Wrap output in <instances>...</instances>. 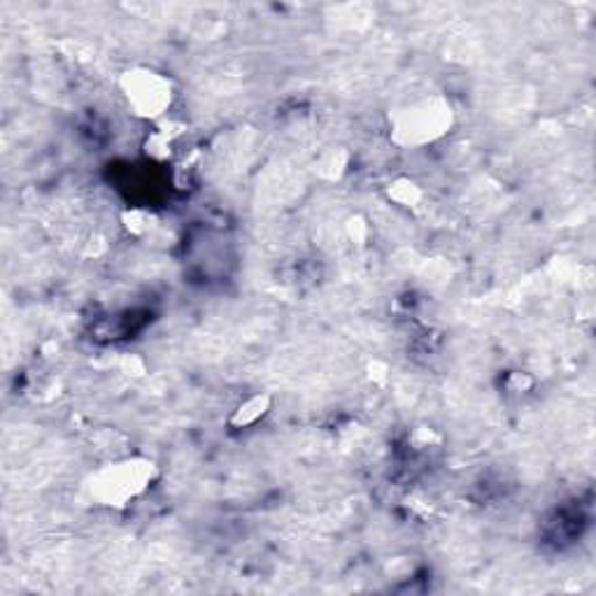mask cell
<instances>
[{
  "label": "cell",
  "mask_w": 596,
  "mask_h": 596,
  "mask_svg": "<svg viewBox=\"0 0 596 596\" xmlns=\"http://www.w3.org/2000/svg\"><path fill=\"white\" fill-rule=\"evenodd\" d=\"M270 411V398L268 396H249L247 401H243L241 406L233 411V417H231V424L238 429H247V427H254L259 419H264V415Z\"/></svg>",
  "instance_id": "obj_4"
},
{
  "label": "cell",
  "mask_w": 596,
  "mask_h": 596,
  "mask_svg": "<svg viewBox=\"0 0 596 596\" xmlns=\"http://www.w3.org/2000/svg\"><path fill=\"white\" fill-rule=\"evenodd\" d=\"M119 92L126 105H129V110L147 121L163 119L168 110L173 108L175 100L173 82H170L163 73L147 66H136L126 71L119 77Z\"/></svg>",
  "instance_id": "obj_3"
},
{
  "label": "cell",
  "mask_w": 596,
  "mask_h": 596,
  "mask_svg": "<svg viewBox=\"0 0 596 596\" xmlns=\"http://www.w3.org/2000/svg\"><path fill=\"white\" fill-rule=\"evenodd\" d=\"M155 464L142 457H126L100 466L89 480L92 497L110 508H124L142 497L155 480Z\"/></svg>",
  "instance_id": "obj_2"
},
{
  "label": "cell",
  "mask_w": 596,
  "mask_h": 596,
  "mask_svg": "<svg viewBox=\"0 0 596 596\" xmlns=\"http://www.w3.org/2000/svg\"><path fill=\"white\" fill-rule=\"evenodd\" d=\"M124 226H126V231L131 233V236L142 238V236H147V233H152L155 217H152V212H147V210H129L124 215Z\"/></svg>",
  "instance_id": "obj_6"
},
{
  "label": "cell",
  "mask_w": 596,
  "mask_h": 596,
  "mask_svg": "<svg viewBox=\"0 0 596 596\" xmlns=\"http://www.w3.org/2000/svg\"><path fill=\"white\" fill-rule=\"evenodd\" d=\"M455 113L440 96H427L403 105L392 117L390 134L398 147H424L453 129Z\"/></svg>",
  "instance_id": "obj_1"
},
{
  "label": "cell",
  "mask_w": 596,
  "mask_h": 596,
  "mask_svg": "<svg viewBox=\"0 0 596 596\" xmlns=\"http://www.w3.org/2000/svg\"><path fill=\"white\" fill-rule=\"evenodd\" d=\"M387 196L392 203H396L398 207H417L424 199V191L419 189V184L411 178H398L387 187Z\"/></svg>",
  "instance_id": "obj_5"
}]
</instances>
